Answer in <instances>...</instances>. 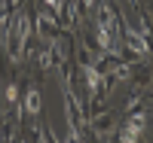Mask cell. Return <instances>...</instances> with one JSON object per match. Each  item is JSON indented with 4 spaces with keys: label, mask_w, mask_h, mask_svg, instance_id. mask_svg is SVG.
<instances>
[{
    "label": "cell",
    "mask_w": 153,
    "mask_h": 143,
    "mask_svg": "<svg viewBox=\"0 0 153 143\" xmlns=\"http://www.w3.org/2000/svg\"><path fill=\"white\" fill-rule=\"evenodd\" d=\"M113 34L117 31V15L110 12V6H101V24H98V46L104 52H117V46H113Z\"/></svg>",
    "instance_id": "obj_1"
},
{
    "label": "cell",
    "mask_w": 153,
    "mask_h": 143,
    "mask_svg": "<svg viewBox=\"0 0 153 143\" xmlns=\"http://www.w3.org/2000/svg\"><path fill=\"white\" fill-rule=\"evenodd\" d=\"M31 37V18L28 15H16L12 21V61H22V52H25V43Z\"/></svg>",
    "instance_id": "obj_2"
},
{
    "label": "cell",
    "mask_w": 153,
    "mask_h": 143,
    "mask_svg": "<svg viewBox=\"0 0 153 143\" xmlns=\"http://www.w3.org/2000/svg\"><path fill=\"white\" fill-rule=\"evenodd\" d=\"M120 34L126 37V43L132 46V52H138V55H147V40H144V37L138 34V31H129V28H123Z\"/></svg>",
    "instance_id": "obj_3"
},
{
    "label": "cell",
    "mask_w": 153,
    "mask_h": 143,
    "mask_svg": "<svg viewBox=\"0 0 153 143\" xmlns=\"http://www.w3.org/2000/svg\"><path fill=\"white\" fill-rule=\"evenodd\" d=\"M141 128H144V116L138 113V116H132V119H129V125H126V131H123V140H126V143L138 140V137H141Z\"/></svg>",
    "instance_id": "obj_4"
},
{
    "label": "cell",
    "mask_w": 153,
    "mask_h": 143,
    "mask_svg": "<svg viewBox=\"0 0 153 143\" xmlns=\"http://www.w3.org/2000/svg\"><path fill=\"white\" fill-rule=\"evenodd\" d=\"M25 113H31V116L40 113V92H37V88H31V92L25 95Z\"/></svg>",
    "instance_id": "obj_5"
},
{
    "label": "cell",
    "mask_w": 153,
    "mask_h": 143,
    "mask_svg": "<svg viewBox=\"0 0 153 143\" xmlns=\"http://www.w3.org/2000/svg\"><path fill=\"white\" fill-rule=\"evenodd\" d=\"M83 70H86V79H89V88H92V92H98V88H101V73H98V70L92 67V64H86Z\"/></svg>",
    "instance_id": "obj_6"
},
{
    "label": "cell",
    "mask_w": 153,
    "mask_h": 143,
    "mask_svg": "<svg viewBox=\"0 0 153 143\" xmlns=\"http://www.w3.org/2000/svg\"><path fill=\"white\" fill-rule=\"evenodd\" d=\"M37 21H40V34H43V37H46V40H49V34H52V31H55V21H52V18H49V15H46V12H40V18H37Z\"/></svg>",
    "instance_id": "obj_7"
},
{
    "label": "cell",
    "mask_w": 153,
    "mask_h": 143,
    "mask_svg": "<svg viewBox=\"0 0 153 143\" xmlns=\"http://www.w3.org/2000/svg\"><path fill=\"white\" fill-rule=\"evenodd\" d=\"M16 98H19V88H16V85H9V88H6V100H9V103H16Z\"/></svg>",
    "instance_id": "obj_8"
},
{
    "label": "cell",
    "mask_w": 153,
    "mask_h": 143,
    "mask_svg": "<svg viewBox=\"0 0 153 143\" xmlns=\"http://www.w3.org/2000/svg\"><path fill=\"white\" fill-rule=\"evenodd\" d=\"M49 3V9H61V0H46Z\"/></svg>",
    "instance_id": "obj_9"
},
{
    "label": "cell",
    "mask_w": 153,
    "mask_h": 143,
    "mask_svg": "<svg viewBox=\"0 0 153 143\" xmlns=\"http://www.w3.org/2000/svg\"><path fill=\"white\" fill-rule=\"evenodd\" d=\"M83 3H86V6H92V3H95V0H83Z\"/></svg>",
    "instance_id": "obj_10"
},
{
    "label": "cell",
    "mask_w": 153,
    "mask_h": 143,
    "mask_svg": "<svg viewBox=\"0 0 153 143\" xmlns=\"http://www.w3.org/2000/svg\"><path fill=\"white\" fill-rule=\"evenodd\" d=\"M129 3H135V0H129Z\"/></svg>",
    "instance_id": "obj_11"
}]
</instances>
